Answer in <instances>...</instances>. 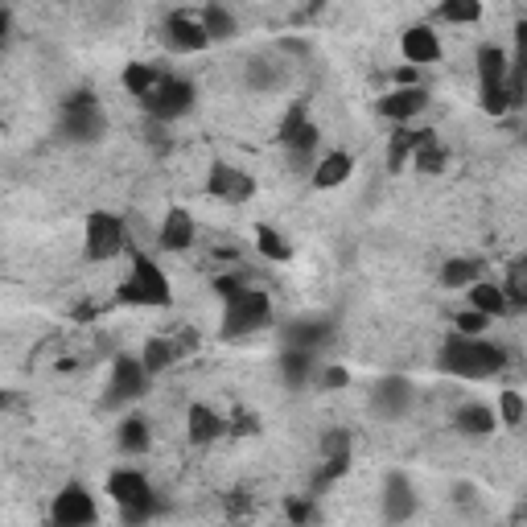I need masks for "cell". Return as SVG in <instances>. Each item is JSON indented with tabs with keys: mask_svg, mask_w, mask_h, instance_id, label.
Returning <instances> with one entry per match:
<instances>
[{
	"mask_svg": "<svg viewBox=\"0 0 527 527\" xmlns=\"http://www.w3.org/2000/svg\"><path fill=\"white\" fill-rule=\"evenodd\" d=\"M416 515V490L408 482V474L392 470L388 478H383V519L388 523H404Z\"/></svg>",
	"mask_w": 527,
	"mask_h": 527,
	"instance_id": "cell-17",
	"label": "cell"
},
{
	"mask_svg": "<svg viewBox=\"0 0 527 527\" xmlns=\"http://www.w3.org/2000/svg\"><path fill=\"white\" fill-rule=\"evenodd\" d=\"M153 375L145 371L140 355H116L112 359V375H108V388H103V408H124L132 400H140L149 392Z\"/></svg>",
	"mask_w": 527,
	"mask_h": 527,
	"instance_id": "cell-9",
	"label": "cell"
},
{
	"mask_svg": "<svg viewBox=\"0 0 527 527\" xmlns=\"http://www.w3.org/2000/svg\"><path fill=\"white\" fill-rule=\"evenodd\" d=\"M227 433V420L210 408V404H190L186 412V437L190 445H215Z\"/></svg>",
	"mask_w": 527,
	"mask_h": 527,
	"instance_id": "cell-20",
	"label": "cell"
},
{
	"mask_svg": "<svg viewBox=\"0 0 527 527\" xmlns=\"http://www.w3.org/2000/svg\"><path fill=\"white\" fill-rule=\"evenodd\" d=\"M437 13L449 25H474V21H482V0H441Z\"/></svg>",
	"mask_w": 527,
	"mask_h": 527,
	"instance_id": "cell-34",
	"label": "cell"
},
{
	"mask_svg": "<svg viewBox=\"0 0 527 527\" xmlns=\"http://www.w3.org/2000/svg\"><path fill=\"white\" fill-rule=\"evenodd\" d=\"M272 326V297L264 289H243L239 297L223 301V322H219V334L231 342V338H248V334H260Z\"/></svg>",
	"mask_w": 527,
	"mask_h": 527,
	"instance_id": "cell-6",
	"label": "cell"
},
{
	"mask_svg": "<svg viewBox=\"0 0 527 527\" xmlns=\"http://www.w3.org/2000/svg\"><path fill=\"white\" fill-rule=\"evenodd\" d=\"M124 305H149V309H165L173 301V289H169V276L165 268L149 256V252H132V272L116 293Z\"/></svg>",
	"mask_w": 527,
	"mask_h": 527,
	"instance_id": "cell-4",
	"label": "cell"
},
{
	"mask_svg": "<svg viewBox=\"0 0 527 527\" xmlns=\"http://www.w3.org/2000/svg\"><path fill=\"white\" fill-rule=\"evenodd\" d=\"M256 248H260V256H264V260H272V264H285V260H293L289 239L280 235L276 227H260V231H256Z\"/></svg>",
	"mask_w": 527,
	"mask_h": 527,
	"instance_id": "cell-33",
	"label": "cell"
},
{
	"mask_svg": "<svg viewBox=\"0 0 527 527\" xmlns=\"http://www.w3.org/2000/svg\"><path fill=\"white\" fill-rule=\"evenodd\" d=\"M243 289H248V285H243V280H239V276H215V293H219L223 301H231V297H239Z\"/></svg>",
	"mask_w": 527,
	"mask_h": 527,
	"instance_id": "cell-40",
	"label": "cell"
},
{
	"mask_svg": "<svg viewBox=\"0 0 527 527\" xmlns=\"http://www.w3.org/2000/svg\"><path fill=\"white\" fill-rule=\"evenodd\" d=\"M507 70H511V58L503 46H478V91L486 87H503L507 83Z\"/></svg>",
	"mask_w": 527,
	"mask_h": 527,
	"instance_id": "cell-24",
	"label": "cell"
},
{
	"mask_svg": "<svg viewBox=\"0 0 527 527\" xmlns=\"http://www.w3.org/2000/svg\"><path fill=\"white\" fill-rule=\"evenodd\" d=\"M194 99H198V87H194L190 79L169 75V70H165V75L157 79V87L140 95V108L149 112V120H153V124H173V120L190 116Z\"/></svg>",
	"mask_w": 527,
	"mask_h": 527,
	"instance_id": "cell-7",
	"label": "cell"
},
{
	"mask_svg": "<svg viewBox=\"0 0 527 527\" xmlns=\"http://www.w3.org/2000/svg\"><path fill=\"white\" fill-rule=\"evenodd\" d=\"M206 194L219 198V202H235L239 206V202H252L256 198V182L243 169H235L227 161H215V165H210V173H206Z\"/></svg>",
	"mask_w": 527,
	"mask_h": 527,
	"instance_id": "cell-12",
	"label": "cell"
},
{
	"mask_svg": "<svg viewBox=\"0 0 527 527\" xmlns=\"http://www.w3.org/2000/svg\"><path fill=\"white\" fill-rule=\"evenodd\" d=\"M313 371H318V355L313 350H297V346L280 350V379H285L289 392H305Z\"/></svg>",
	"mask_w": 527,
	"mask_h": 527,
	"instance_id": "cell-19",
	"label": "cell"
},
{
	"mask_svg": "<svg viewBox=\"0 0 527 527\" xmlns=\"http://www.w3.org/2000/svg\"><path fill=\"white\" fill-rule=\"evenodd\" d=\"M194 239H198L194 215H190L186 206H169L165 219H161V227H157V248L161 252H190Z\"/></svg>",
	"mask_w": 527,
	"mask_h": 527,
	"instance_id": "cell-13",
	"label": "cell"
},
{
	"mask_svg": "<svg viewBox=\"0 0 527 527\" xmlns=\"http://www.w3.org/2000/svg\"><path fill=\"white\" fill-rule=\"evenodd\" d=\"M429 136H437L433 128H408V124H396V132H392V140H388V169L396 173V169H408V157H412V149L416 145H425Z\"/></svg>",
	"mask_w": 527,
	"mask_h": 527,
	"instance_id": "cell-22",
	"label": "cell"
},
{
	"mask_svg": "<svg viewBox=\"0 0 527 527\" xmlns=\"http://www.w3.org/2000/svg\"><path fill=\"white\" fill-rule=\"evenodd\" d=\"M318 383H322L326 392H342L346 383H350V371H346V367H338V363H326V367H322V375H318Z\"/></svg>",
	"mask_w": 527,
	"mask_h": 527,
	"instance_id": "cell-38",
	"label": "cell"
},
{
	"mask_svg": "<svg viewBox=\"0 0 527 527\" xmlns=\"http://www.w3.org/2000/svg\"><path fill=\"white\" fill-rule=\"evenodd\" d=\"M466 301H470V309H478V313H486V318H507V297H503V289L495 285V280H474V285H466Z\"/></svg>",
	"mask_w": 527,
	"mask_h": 527,
	"instance_id": "cell-25",
	"label": "cell"
},
{
	"mask_svg": "<svg viewBox=\"0 0 527 527\" xmlns=\"http://www.w3.org/2000/svg\"><path fill=\"white\" fill-rule=\"evenodd\" d=\"M165 42H169L173 54H198V50L210 46L198 13H169L165 17Z\"/></svg>",
	"mask_w": 527,
	"mask_h": 527,
	"instance_id": "cell-14",
	"label": "cell"
},
{
	"mask_svg": "<svg viewBox=\"0 0 527 527\" xmlns=\"http://www.w3.org/2000/svg\"><path fill=\"white\" fill-rule=\"evenodd\" d=\"M116 445H120V453H128V458H140V453H149V445H153L149 420H145V416H124L120 429H116Z\"/></svg>",
	"mask_w": 527,
	"mask_h": 527,
	"instance_id": "cell-26",
	"label": "cell"
},
{
	"mask_svg": "<svg viewBox=\"0 0 527 527\" xmlns=\"http://www.w3.org/2000/svg\"><path fill=\"white\" fill-rule=\"evenodd\" d=\"M396 87H416V66H400L396 70Z\"/></svg>",
	"mask_w": 527,
	"mask_h": 527,
	"instance_id": "cell-42",
	"label": "cell"
},
{
	"mask_svg": "<svg viewBox=\"0 0 527 527\" xmlns=\"http://www.w3.org/2000/svg\"><path fill=\"white\" fill-rule=\"evenodd\" d=\"M198 21H202V29H206L210 42H231L235 33H239V21H235L231 9H223V5H202V9H198Z\"/></svg>",
	"mask_w": 527,
	"mask_h": 527,
	"instance_id": "cell-28",
	"label": "cell"
},
{
	"mask_svg": "<svg viewBox=\"0 0 527 527\" xmlns=\"http://www.w3.org/2000/svg\"><path fill=\"white\" fill-rule=\"evenodd\" d=\"M408 165H412V169H420V173H445V165H449V153L441 149V140H437V136H429L425 145H416V149H412Z\"/></svg>",
	"mask_w": 527,
	"mask_h": 527,
	"instance_id": "cell-32",
	"label": "cell"
},
{
	"mask_svg": "<svg viewBox=\"0 0 527 527\" xmlns=\"http://www.w3.org/2000/svg\"><path fill=\"white\" fill-rule=\"evenodd\" d=\"M478 103H482V112H486V116H507V112L515 108L507 83H503V87H486V91H478Z\"/></svg>",
	"mask_w": 527,
	"mask_h": 527,
	"instance_id": "cell-37",
	"label": "cell"
},
{
	"mask_svg": "<svg viewBox=\"0 0 527 527\" xmlns=\"http://www.w3.org/2000/svg\"><path fill=\"white\" fill-rule=\"evenodd\" d=\"M128 252V223L112 210H91L83 223V256L87 260H116Z\"/></svg>",
	"mask_w": 527,
	"mask_h": 527,
	"instance_id": "cell-8",
	"label": "cell"
},
{
	"mask_svg": "<svg viewBox=\"0 0 527 527\" xmlns=\"http://www.w3.org/2000/svg\"><path fill=\"white\" fill-rule=\"evenodd\" d=\"M165 75L161 66H153V62H132V66H124V75H120V83H124V91H132L136 99L145 95V91H153L157 87V79Z\"/></svg>",
	"mask_w": 527,
	"mask_h": 527,
	"instance_id": "cell-30",
	"label": "cell"
},
{
	"mask_svg": "<svg viewBox=\"0 0 527 527\" xmlns=\"http://www.w3.org/2000/svg\"><path fill=\"white\" fill-rule=\"evenodd\" d=\"M108 495L120 507L124 523H145V519H153L161 511V499L153 495V482L140 470H132V466H120V470L108 474Z\"/></svg>",
	"mask_w": 527,
	"mask_h": 527,
	"instance_id": "cell-3",
	"label": "cell"
},
{
	"mask_svg": "<svg viewBox=\"0 0 527 527\" xmlns=\"http://www.w3.org/2000/svg\"><path fill=\"white\" fill-rule=\"evenodd\" d=\"M425 108H429V91L420 87V83L416 87H396L392 95L379 99V116L392 120V124H408V120H416Z\"/></svg>",
	"mask_w": 527,
	"mask_h": 527,
	"instance_id": "cell-15",
	"label": "cell"
},
{
	"mask_svg": "<svg viewBox=\"0 0 527 527\" xmlns=\"http://www.w3.org/2000/svg\"><path fill=\"white\" fill-rule=\"evenodd\" d=\"M285 515L293 523H305V519H313V507H309V499H285Z\"/></svg>",
	"mask_w": 527,
	"mask_h": 527,
	"instance_id": "cell-41",
	"label": "cell"
},
{
	"mask_svg": "<svg viewBox=\"0 0 527 527\" xmlns=\"http://www.w3.org/2000/svg\"><path fill=\"white\" fill-rule=\"evenodd\" d=\"M412 400H416V388L404 375H383L371 388V396H367V404H371V412L379 420H404L408 408H412Z\"/></svg>",
	"mask_w": 527,
	"mask_h": 527,
	"instance_id": "cell-11",
	"label": "cell"
},
{
	"mask_svg": "<svg viewBox=\"0 0 527 527\" xmlns=\"http://www.w3.org/2000/svg\"><path fill=\"white\" fill-rule=\"evenodd\" d=\"M276 140H280V149L289 153V169H313V161L322 157V128L309 120L305 103H293L285 112Z\"/></svg>",
	"mask_w": 527,
	"mask_h": 527,
	"instance_id": "cell-5",
	"label": "cell"
},
{
	"mask_svg": "<svg viewBox=\"0 0 527 527\" xmlns=\"http://www.w3.org/2000/svg\"><path fill=\"white\" fill-rule=\"evenodd\" d=\"M400 54L408 66H433L441 62V38L433 33V25H408L400 33Z\"/></svg>",
	"mask_w": 527,
	"mask_h": 527,
	"instance_id": "cell-16",
	"label": "cell"
},
{
	"mask_svg": "<svg viewBox=\"0 0 527 527\" xmlns=\"http://www.w3.org/2000/svg\"><path fill=\"white\" fill-rule=\"evenodd\" d=\"M453 429L466 433V437H490L499 429V416L486 404H462L458 412H453Z\"/></svg>",
	"mask_w": 527,
	"mask_h": 527,
	"instance_id": "cell-23",
	"label": "cell"
},
{
	"mask_svg": "<svg viewBox=\"0 0 527 527\" xmlns=\"http://www.w3.org/2000/svg\"><path fill=\"white\" fill-rule=\"evenodd\" d=\"M9 29H13V13H9V9H0V42L9 38Z\"/></svg>",
	"mask_w": 527,
	"mask_h": 527,
	"instance_id": "cell-43",
	"label": "cell"
},
{
	"mask_svg": "<svg viewBox=\"0 0 527 527\" xmlns=\"http://www.w3.org/2000/svg\"><path fill=\"white\" fill-rule=\"evenodd\" d=\"M58 132L70 145H99L108 136V112L99 108L91 91H75L58 103Z\"/></svg>",
	"mask_w": 527,
	"mask_h": 527,
	"instance_id": "cell-2",
	"label": "cell"
},
{
	"mask_svg": "<svg viewBox=\"0 0 527 527\" xmlns=\"http://www.w3.org/2000/svg\"><path fill=\"white\" fill-rule=\"evenodd\" d=\"M503 297H507V313H519L527 305V264L523 260H511L507 264V280H503Z\"/></svg>",
	"mask_w": 527,
	"mask_h": 527,
	"instance_id": "cell-31",
	"label": "cell"
},
{
	"mask_svg": "<svg viewBox=\"0 0 527 527\" xmlns=\"http://www.w3.org/2000/svg\"><path fill=\"white\" fill-rule=\"evenodd\" d=\"M178 359H182L178 346H173V338H165V334H157V338H149L145 346H140V363H145L149 375H165Z\"/></svg>",
	"mask_w": 527,
	"mask_h": 527,
	"instance_id": "cell-27",
	"label": "cell"
},
{
	"mask_svg": "<svg viewBox=\"0 0 527 527\" xmlns=\"http://www.w3.org/2000/svg\"><path fill=\"white\" fill-rule=\"evenodd\" d=\"M95 519H99V507L83 482H66L50 503V523H58V527H87Z\"/></svg>",
	"mask_w": 527,
	"mask_h": 527,
	"instance_id": "cell-10",
	"label": "cell"
},
{
	"mask_svg": "<svg viewBox=\"0 0 527 527\" xmlns=\"http://www.w3.org/2000/svg\"><path fill=\"white\" fill-rule=\"evenodd\" d=\"M453 326H458V334H482L490 326V318L478 313V309H466V313H458V322H453Z\"/></svg>",
	"mask_w": 527,
	"mask_h": 527,
	"instance_id": "cell-39",
	"label": "cell"
},
{
	"mask_svg": "<svg viewBox=\"0 0 527 527\" xmlns=\"http://www.w3.org/2000/svg\"><path fill=\"white\" fill-rule=\"evenodd\" d=\"M507 367V346L486 342L482 334H458L453 330L437 350V371L453 379H495Z\"/></svg>",
	"mask_w": 527,
	"mask_h": 527,
	"instance_id": "cell-1",
	"label": "cell"
},
{
	"mask_svg": "<svg viewBox=\"0 0 527 527\" xmlns=\"http://www.w3.org/2000/svg\"><path fill=\"white\" fill-rule=\"evenodd\" d=\"M248 83L256 87V91H276L280 83H285V75L272 66V62H264V58H252L248 62Z\"/></svg>",
	"mask_w": 527,
	"mask_h": 527,
	"instance_id": "cell-36",
	"label": "cell"
},
{
	"mask_svg": "<svg viewBox=\"0 0 527 527\" xmlns=\"http://www.w3.org/2000/svg\"><path fill=\"white\" fill-rule=\"evenodd\" d=\"M350 173H355V157H350L346 149H330V153H322L318 161H313L309 186L313 190H338L342 182H350Z\"/></svg>",
	"mask_w": 527,
	"mask_h": 527,
	"instance_id": "cell-18",
	"label": "cell"
},
{
	"mask_svg": "<svg viewBox=\"0 0 527 527\" xmlns=\"http://www.w3.org/2000/svg\"><path fill=\"white\" fill-rule=\"evenodd\" d=\"M326 338H330V322H322V318H293L285 326V346L313 350V355L326 346Z\"/></svg>",
	"mask_w": 527,
	"mask_h": 527,
	"instance_id": "cell-21",
	"label": "cell"
},
{
	"mask_svg": "<svg viewBox=\"0 0 527 527\" xmlns=\"http://www.w3.org/2000/svg\"><path fill=\"white\" fill-rule=\"evenodd\" d=\"M482 276V260L474 256H453L441 264V289H466Z\"/></svg>",
	"mask_w": 527,
	"mask_h": 527,
	"instance_id": "cell-29",
	"label": "cell"
},
{
	"mask_svg": "<svg viewBox=\"0 0 527 527\" xmlns=\"http://www.w3.org/2000/svg\"><path fill=\"white\" fill-rule=\"evenodd\" d=\"M499 425H507V429H519L523 425V416H527V400L515 392V388H507L503 396H499Z\"/></svg>",
	"mask_w": 527,
	"mask_h": 527,
	"instance_id": "cell-35",
	"label": "cell"
}]
</instances>
